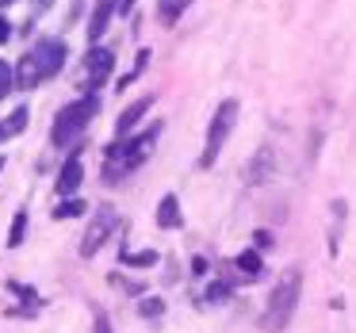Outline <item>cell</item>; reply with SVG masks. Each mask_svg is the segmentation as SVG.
<instances>
[{"label":"cell","mask_w":356,"mask_h":333,"mask_svg":"<svg viewBox=\"0 0 356 333\" xmlns=\"http://www.w3.org/2000/svg\"><path fill=\"white\" fill-rule=\"evenodd\" d=\"M50 4H54V0H35V16H42V12H50Z\"/></svg>","instance_id":"cell-24"},{"label":"cell","mask_w":356,"mask_h":333,"mask_svg":"<svg viewBox=\"0 0 356 333\" xmlns=\"http://www.w3.org/2000/svg\"><path fill=\"white\" fill-rule=\"evenodd\" d=\"M154 108V96H142V100H134L131 108H123V115H119V123H115V131H119V138H127V134L134 131V127L142 123V115Z\"/></svg>","instance_id":"cell-8"},{"label":"cell","mask_w":356,"mask_h":333,"mask_svg":"<svg viewBox=\"0 0 356 333\" xmlns=\"http://www.w3.org/2000/svg\"><path fill=\"white\" fill-rule=\"evenodd\" d=\"M253 241H257L261 249H268V245H272V234H268V230H257V234H253Z\"/></svg>","instance_id":"cell-21"},{"label":"cell","mask_w":356,"mask_h":333,"mask_svg":"<svg viewBox=\"0 0 356 333\" xmlns=\"http://www.w3.org/2000/svg\"><path fill=\"white\" fill-rule=\"evenodd\" d=\"M161 310H165L161 299H142V302H138V314H146V318H157Z\"/></svg>","instance_id":"cell-19"},{"label":"cell","mask_w":356,"mask_h":333,"mask_svg":"<svg viewBox=\"0 0 356 333\" xmlns=\"http://www.w3.org/2000/svg\"><path fill=\"white\" fill-rule=\"evenodd\" d=\"M24 234H27V211H16V218H12V230H8V249H19V245H24Z\"/></svg>","instance_id":"cell-14"},{"label":"cell","mask_w":356,"mask_h":333,"mask_svg":"<svg viewBox=\"0 0 356 333\" xmlns=\"http://www.w3.org/2000/svg\"><path fill=\"white\" fill-rule=\"evenodd\" d=\"M115 222H119L115 207H100V211H96L92 222H88V230H85V238H81V257H96V253H100V245L108 241V234L115 230Z\"/></svg>","instance_id":"cell-5"},{"label":"cell","mask_w":356,"mask_h":333,"mask_svg":"<svg viewBox=\"0 0 356 333\" xmlns=\"http://www.w3.org/2000/svg\"><path fill=\"white\" fill-rule=\"evenodd\" d=\"M100 115V96H81V100L65 104L62 111H58L54 119V131H50V138H54V146H70V142L81 138V131H85L92 119Z\"/></svg>","instance_id":"cell-3"},{"label":"cell","mask_w":356,"mask_h":333,"mask_svg":"<svg viewBox=\"0 0 356 333\" xmlns=\"http://www.w3.org/2000/svg\"><path fill=\"white\" fill-rule=\"evenodd\" d=\"M8 35H12V24L8 19H0V42H8Z\"/></svg>","instance_id":"cell-23"},{"label":"cell","mask_w":356,"mask_h":333,"mask_svg":"<svg viewBox=\"0 0 356 333\" xmlns=\"http://www.w3.org/2000/svg\"><path fill=\"white\" fill-rule=\"evenodd\" d=\"M299 295H302V272L299 268H287L284 276H280V284L272 287L268 295V307H264V318L261 325L268 333H280L287 322H291L295 307H299Z\"/></svg>","instance_id":"cell-2"},{"label":"cell","mask_w":356,"mask_h":333,"mask_svg":"<svg viewBox=\"0 0 356 333\" xmlns=\"http://www.w3.org/2000/svg\"><path fill=\"white\" fill-rule=\"evenodd\" d=\"M96 333H111V318L104 310H96Z\"/></svg>","instance_id":"cell-20"},{"label":"cell","mask_w":356,"mask_h":333,"mask_svg":"<svg viewBox=\"0 0 356 333\" xmlns=\"http://www.w3.org/2000/svg\"><path fill=\"white\" fill-rule=\"evenodd\" d=\"M234 295V287L226 284V279H215V284L207 287V302H226Z\"/></svg>","instance_id":"cell-17"},{"label":"cell","mask_w":356,"mask_h":333,"mask_svg":"<svg viewBox=\"0 0 356 333\" xmlns=\"http://www.w3.org/2000/svg\"><path fill=\"white\" fill-rule=\"evenodd\" d=\"M27 119H31V111L27 108H16L4 123H0V142H8V138H16V134H24L27 131Z\"/></svg>","instance_id":"cell-11"},{"label":"cell","mask_w":356,"mask_h":333,"mask_svg":"<svg viewBox=\"0 0 356 333\" xmlns=\"http://www.w3.org/2000/svg\"><path fill=\"white\" fill-rule=\"evenodd\" d=\"M180 222H184L180 218V200L177 195H161V203H157V226L161 230H177Z\"/></svg>","instance_id":"cell-10"},{"label":"cell","mask_w":356,"mask_h":333,"mask_svg":"<svg viewBox=\"0 0 356 333\" xmlns=\"http://www.w3.org/2000/svg\"><path fill=\"white\" fill-rule=\"evenodd\" d=\"M119 8H123V12H131V8H134V0H119Z\"/></svg>","instance_id":"cell-25"},{"label":"cell","mask_w":356,"mask_h":333,"mask_svg":"<svg viewBox=\"0 0 356 333\" xmlns=\"http://www.w3.org/2000/svg\"><path fill=\"white\" fill-rule=\"evenodd\" d=\"M65 58H70V50H65L62 39H39L24 58H19L16 70H12L16 88H39L42 81H50L58 70H62Z\"/></svg>","instance_id":"cell-1"},{"label":"cell","mask_w":356,"mask_h":333,"mask_svg":"<svg viewBox=\"0 0 356 333\" xmlns=\"http://www.w3.org/2000/svg\"><path fill=\"white\" fill-rule=\"evenodd\" d=\"M111 70H115V54H111V50H104V47L88 50L85 54V88H88V96H96V88L111 77Z\"/></svg>","instance_id":"cell-6"},{"label":"cell","mask_w":356,"mask_h":333,"mask_svg":"<svg viewBox=\"0 0 356 333\" xmlns=\"http://www.w3.org/2000/svg\"><path fill=\"white\" fill-rule=\"evenodd\" d=\"M234 119H238V100H222L218 111H215V119H211L207 146H203V157H200L203 169H211V165L218 161V154H222L226 138H230V131H234Z\"/></svg>","instance_id":"cell-4"},{"label":"cell","mask_w":356,"mask_h":333,"mask_svg":"<svg viewBox=\"0 0 356 333\" xmlns=\"http://www.w3.org/2000/svg\"><path fill=\"white\" fill-rule=\"evenodd\" d=\"M188 4H192V0H157V16H161L165 24H177Z\"/></svg>","instance_id":"cell-13"},{"label":"cell","mask_w":356,"mask_h":333,"mask_svg":"<svg viewBox=\"0 0 356 333\" xmlns=\"http://www.w3.org/2000/svg\"><path fill=\"white\" fill-rule=\"evenodd\" d=\"M234 264H238L241 272H245L249 279H257L264 272V261H261V253H253V249H245V253H238L234 257Z\"/></svg>","instance_id":"cell-12"},{"label":"cell","mask_w":356,"mask_h":333,"mask_svg":"<svg viewBox=\"0 0 356 333\" xmlns=\"http://www.w3.org/2000/svg\"><path fill=\"white\" fill-rule=\"evenodd\" d=\"M115 4H119V0H96L92 19H88V39H92V42H100V35L108 31L111 16H115Z\"/></svg>","instance_id":"cell-9"},{"label":"cell","mask_w":356,"mask_h":333,"mask_svg":"<svg viewBox=\"0 0 356 333\" xmlns=\"http://www.w3.org/2000/svg\"><path fill=\"white\" fill-rule=\"evenodd\" d=\"M203 272H207V261H203V257H195V261H192V276H203Z\"/></svg>","instance_id":"cell-22"},{"label":"cell","mask_w":356,"mask_h":333,"mask_svg":"<svg viewBox=\"0 0 356 333\" xmlns=\"http://www.w3.org/2000/svg\"><path fill=\"white\" fill-rule=\"evenodd\" d=\"M0 169H4V157H0Z\"/></svg>","instance_id":"cell-27"},{"label":"cell","mask_w":356,"mask_h":333,"mask_svg":"<svg viewBox=\"0 0 356 333\" xmlns=\"http://www.w3.org/2000/svg\"><path fill=\"white\" fill-rule=\"evenodd\" d=\"M81 184H85V165H81V157L73 154L70 161L62 165V172H58V192H62L65 200H70V195L77 192Z\"/></svg>","instance_id":"cell-7"},{"label":"cell","mask_w":356,"mask_h":333,"mask_svg":"<svg viewBox=\"0 0 356 333\" xmlns=\"http://www.w3.org/2000/svg\"><path fill=\"white\" fill-rule=\"evenodd\" d=\"M85 211H88L85 200H62V203L54 207V218H81Z\"/></svg>","instance_id":"cell-15"},{"label":"cell","mask_w":356,"mask_h":333,"mask_svg":"<svg viewBox=\"0 0 356 333\" xmlns=\"http://www.w3.org/2000/svg\"><path fill=\"white\" fill-rule=\"evenodd\" d=\"M123 264H131V268H149V264H157V253L154 249H146V253H123Z\"/></svg>","instance_id":"cell-16"},{"label":"cell","mask_w":356,"mask_h":333,"mask_svg":"<svg viewBox=\"0 0 356 333\" xmlns=\"http://www.w3.org/2000/svg\"><path fill=\"white\" fill-rule=\"evenodd\" d=\"M0 4H12V0H0Z\"/></svg>","instance_id":"cell-26"},{"label":"cell","mask_w":356,"mask_h":333,"mask_svg":"<svg viewBox=\"0 0 356 333\" xmlns=\"http://www.w3.org/2000/svg\"><path fill=\"white\" fill-rule=\"evenodd\" d=\"M12 85H16V77H12V65H8V62H0V100L12 92Z\"/></svg>","instance_id":"cell-18"}]
</instances>
